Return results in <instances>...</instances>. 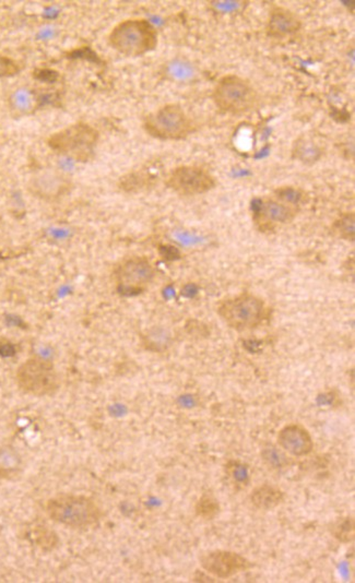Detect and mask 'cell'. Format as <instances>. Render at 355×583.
Segmentation results:
<instances>
[{
  "label": "cell",
  "mask_w": 355,
  "mask_h": 583,
  "mask_svg": "<svg viewBox=\"0 0 355 583\" xmlns=\"http://www.w3.org/2000/svg\"><path fill=\"white\" fill-rule=\"evenodd\" d=\"M107 41L113 49L124 56L140 57L158 46V31L149 20L131 18L116 24Z\"/></svg>",
  "instance_id": "6da1fadb"
},
{
  "label": "cell",
  "mask_w": 355,
  "mask_h": 583,
  "mask_svg": "<svg viewBox=\"0 0 355 583\" xmlns=\"http://www.w3.org/2000/svg\"><path fill=\"white\" fill-rule=\"evenodd\" d=\"M99 140L100 133L93 126L79 122L51 133L46 144L57 155L86 163L93 157Z\"/></svg>",
  "instance_id": "7a4b0ae2"
},
{
  "label": "cell",
  "mask_w": 355,
  "mask_h": 583,
  "mask_svg": "<svg viewBox=\"0 0 355 583\" xmlns=\"http://www.w3.org/2000/svg\"><path fill=\"white\" fill-rule=\"evenodd\" d=\"M218 315L234 330H251L268 317V307L258 296L242 293L220 301Z\"/></svg>",
  "instance_id": "3957f363"
},
{
  "label": "cell",
  "mask_w": 355,
  "mask_h": 583,
  "mask_svg": "<svg viewBox=\"0 0 355 583\" xmlns=\"http://www.w3.org/2000/svg\"><path fill=\"white\" fill-rule=\"evenodd\" d=\"M211 96L216 108L225 114H245L253 111L258 103V93L253 84L236 75L220 78Z\"/></svg>",
  "instance_id": "277c9868"
},
{
  "label": "cell",
  "mask_w": 355,
  "mask_h": 583,
  "mask_svg": "<svg viewBox=\"0 0 355 583\" xmlns=\"http://www.w3.org/2000/svg\"><path fill=\"white\" fill-rule=\"evenodd\" d=\"M46 510L54 521L77 529L95 525L101 518L99 506L86 496H57L48 501Z\"/></svg>",
  "instance_id": "5b68a950"
},
{
  "label": "cell",
  "mask_w": 355,
  "mask_h": 583,
  "mask_svg": "<svg viewBox=\"0 0 355 583\" xmlns=\"http://www.w3.org/2000/svg\"><path fill=\"white\" fill-rule=\"evenodd\" d=\"M144 129L153 138L160 140H183L195 131V125L181 105L166 104L148 114Z\"/></svg>",
  "instance_id": "8992f818"
},
{
  "label": "cell",
  "mask_w": 355,
  "mask_h": 583,
  "mask_svg": "<svg viewBox=\"0 0 355 583\" xmlns=\"http://www.w3.org/2000/svg\"><path fill=\"white\" fill-rule=\"evenodd\" d=\"M16 382L22 391L34 397L51 396L58 390L59 378L49 361L32 357L16 370Z\"/></svg>",
  "instance_id": "52a82bcc"
},
{
  "label": "cell",
  "mask_w": 355,
  "mask_h": 583,
  "mask_svg": "<svg viewBox=\"0 0 355 583\" xmlns=\"http://www.w3.org/2000/svg\"><path fill=\"white\" fill-rule=\"evenodd\" d=\"M165 185L179 196H198L214 190L216 179L201 166L181 165L168 174Z\"/></svg>",
  "instance_id": "ba28073f"
},
{
  "label": "cell",
  "mask_w": 355,
  "mask_h": 583,
  "mask_svg": "<svg viewBox=\"0 0 355 583\" xmlns=\"http://www.w3.org/2000/svg\"><path fill=\"white\" fill-rule=\"evenodd\" d=\"M154 268L144 257H133L124 261L115 272V281L120 294L126 296L141 293L154 277Z\"/></svg>",
  "instance_id": "9c48e42d"
},
{
  "label": "cell",
  "mask_w": 355,
  "mask_h": 583,
  "mask_svg": "<svg viewBox=\"0 0 355 583\" xmlns=\"http://www.w3.org/2000/svg\"><path fill=\"white\" fill-rule=\"evenodd\" d=\"M297 212L299 207L277 197H266L257 200L255 203L253 220L262 232L275 231L277 227L293 221Z\"/></svg>",
  "instance_id": "30bf717a"
},
{
  "label": "cell",
  "mask_w": 355,
  "mask_h": 583,
  "mask_svg": "<svg viewBox=\"0 0 355 583\" xmlns=\"http://www.w3.org/2000/svg\"><path fill=\"white\" fill-rule=\"evenodd\" d=\"M201 567L216 578L227 579L245 571L251 567V562L245 557L231 551H214L203 555L201 560Z\"/></svg>",
  "instance_id": "8fae6325"
},
{
  "label": "cell",
  "mask_w": 355,
  "mask_h": 583,
  "mask_svg": "<svg viewBox=\"0 0 355 583\" xmlns=\"http://www.w3.org/2000/svg\"><path fill=\"white\" fill-rule=\"evenodd\" d=\"M30 190L41 199H60L72 190V181L69 176L57 170H44L31 179Z\"/></svg>",
  "instance_id": "7c38bea8"
},
{
  "label": "cell",
  "mask_w": 355,
  "mask_h": 583,
  "mask_svg": "<svg viewBox=\"0 0 355 583\" xmlns=\"http://www.w3.org/2000/svg\"><path fill=\"white\" fill-rule=\"evenodd\" d=\"M302 29V22L297 14L284 8L275 7L270 11L267 23V34L275 40L284 41L293 38Z\"/></svg>",
  "instance_id": "4fadbf2b"
},
{
  "label": "cell",
  "mask_w": 355,
  "mask_h": 583,
  "mask_svg": "<svg viewBox=\"0 0 355 583\" xmlns=\"http://www.w3.org/2000/svg\"><path fill=\"white\" fill-rule=\"evenodd\" d=\"M278 444L286 453L294 457L310 455L314 448L310 432L299 424H290L281 429Z\"/></svg>",
  "instance_id": "5bb4252c"
},
{
  "label": "cell",
  "mask_w": 355,
  "mask_h": 583,
  "mask_svg": "<svg viewBox=\"0 0 355 583\" xmlns=\"http://www.w3.org/2000/svg\"><path fill=\"white\" fill-rule=\"evenodd\" d=\"M158 177L148 170H138L122 176L118 181V188L126 194H138L152 188Z\"/></svg>",
  "instance_id": "9a60e30c"
},
{
  "label": "cell",
  "mask_w": 355,
  "mask_h": 583,
  "mask_svg": "<svg viewBox=\"0 0 355 583\" xmlns=\"http://www.w3.org/2000/svg\"><path fill=\"white\" fill-rule=\"evenodd\" d=\"M284 499V492L280 488L269 484L260 485L251 494V503L260 510H273L275 507H278Z\"/></svg>",
  "instance_id": "2e32d148"
},
{
  "label": "cell",
  "mask_w": 355,
  "mask_h": 583,
  "mask_svg": "<svg viewBox=\"0 0 355 583\" xmlns=\"http://www.w3.org/2000/svg\"><path fill=\"white\" fill-rule=\"evenodd\" d=\"M22 461L11 446H0V479H10L19 475Z\"/></svg>",
  "instance_id": "e0dca14e"
},
{
  "label": "cell",
  "mask_w": 355,
  "mask_h": 583,
  "mask_svg": "<svg viewBox=\"0 0 355 583\" xmlns=\"http://www.w3.org/2000/svg\"><path fill=\"white\" fill-rule=\"evenodd\" d=\"M292 155H293L294 159H297L299 162L305 163V164H312V163L317 162L321 159V155H323V150L310 139L299 138L294 144Z\"/></svg>",
  "instance_id": "ac0fdd59"
},
{
  "label": "cell",
  "mask_w": 355,
  "mask_h": 583,
  "mask_svg": "<svg viewBox=\"0 0 355 583\" xmlns=\"http://www.w3.org/2000/svg\"><path fill=\"white\" fill-rule=\"evenodd\" d=\"M332 233L340 240L347 242H354L355 238V214L354 212H347L341 214L332 224Z\"/></svg>",
  "instance_id": "d6986e66"
},
{
  "label": "cell",
  "mask_w": 355,
  "mask_h": 583,
  "mask_svg": "<svg viewBox=\"0 0 355 583\" xmlns=\"http://www.w3.org/2000/svg\"><path fill=\"white\" fill-rule=\"evenodd\" d=\"M332 534L341 543H350L354 540L355 521L353 517H343L336 520L332 527Z\"/></svg>",
  "instance_id": "ffe728a7"
},
{
  "label": "cell",
  "mask_w": 355,
  "mask_h": 583,
  "mask_svg": "<svg viewBox=\"0 0 355 583\" xmlns=\"http://www.w3.org/2000/svg\"><path fill=\"white\" fill-rule=\"evenodd\" d=\"M219 512V503L214 496L203 495L196 503V514L203 519L212 520Z\"/></svg>",
  "instance_id": "44dd1931"
},
{
  "label": "cell",
  "mask_w": 355,
  "mask_h": 583,
  "mask_svg": "<svg viewBox=\"0 0 355 583\" xmlns=\"http://www.w3.org/2000/svg\"><path fill=\"white\" fill-rule=\"evenodd\" d=\"M262 455L264 460L275 469L284 468L288 464V455L284 451L279 450L278 448H264Z\"/></svg>",
  "instance_id": "7402d4cb"
},
{
  "label": "cell",
  "mask_w": 355,
  "mask_h": 583,
  "mask_svg": "<svg viewBox=\"0 0 355 583\" xmlns=\"http://www.w3.org/2000/svg\"><path fill=\"white\" fill-rule=\"evenodd\" d=\"M227 472L236 485H246V483L249 482V471L244 464L233 461L227 464Z\"/></svg>",
  "instance_id": "603a6c76"
},
{
  "label": "cell",
  "mask_w": 355,
  "mask_h": 583,
  "mask_svg": "<svg viewBox=\"0 0 355 583\" xmlns=\"http://www.w3.org/2000/svg\"><path fill=\"white\" fill-rule=\"evenodd\" d=\"M22 66L18 60L0 54V78L14 77L21 71Z\"/></svg>",
  "instance_id": "cb8c5ba5"
},
{
  "label": "cell",
  "mask_w": 355,
  "mask_h": 583,
  "mask_svg": "<svg viewBox=\"0 0 355 583\" xmlns=\"http://www.w3.org/2000/svg\"><path fill=\"white\" fill-rule=\"evenodd\" d=\"M35 540L44 549H51L56 544V536L44 527H38L35 532Z\"/></svg>",
  "instance_id": "d4e9b609"
},
{
  "label": "cell",
  "mask_w": 355,
  "mask_h": 583,
  "mask_svg": "<svg viewBox=\"0 0 355 583\" xmlns=\"http://www.w3.org/2000/svg\"><path fill=\"white\" fill-rule=\"evenodd\" d=\"M33 78L41 82L54 83L58 80L59 72L48 68H38L33 71Z\"/></svg>",
  "instance_id": "484cf974"
},
{
  "label": "cell",
  "mask_w": 355,
  "mask_h": 583,
  "mask_svg": "<svg viewBox=\"0 0 355 583\" xmlns=\"http://www.w3.org/2000/svg\"><path fill=\"white\" fill-rule=\"evenodd\" d=\"M16 346L8 340H0V356L11 357L16 354Z\"/></svg>",
  "instance_id": "4316f807"
}]
</instances>
